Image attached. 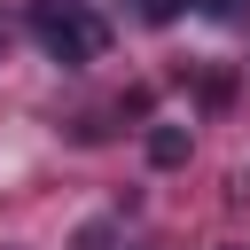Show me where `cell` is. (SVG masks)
<instances>
[{
  "label": "cell",
  "instance_id": "obj_1",
  "mask_svg": "<svg viewBox=\"0 0 250 250\" xmlns=\"http://www.w3.org/2000/svg\"><path fill=\"white\" fill-rule=\"evenodd\" d=\"M31 39L55 55V62H94L109 47V23L94 16V0H31Z\"/></svg>",
  "mask_w": 250,
  "mask_h": 250
},
{
  "label": "cell",
  "instance_id": "obj_2",
  "mask_svg": "<svg viewBox=\"0 0 250 250\" xmlns=\"http://www.w3.org/2000/svg\"><path fill=\"white\" fill-rule=\"evenodd\" d=\"M148 164H156V172L188 164V133H180V125H156V133H148Z\"/></svg>",
  "mask_w": 250,
  "mask_h": 250
},
{
  "label": "cell",
  "instance_id": "obj_3",
  "mask_svg": "<svg viewBox=\"0 0 250 250\" xmlns=\"http://www.w3.org/2000/svg\"><path fill=\"white\" fill-rule=\"evenodd\" d=\"M70 250H109V227H102V219H94V227H78V242H70Z\"/></svg>",
  "mask_w": 250,
  "mask_h": 250
},
{
  "label": "cell",
  "instance_id": "obj_4",
  "mask_svg": "<svg viewBox=\"0 0 250 250\" xmlns=\"http://www.w3.org/2000/svg\"><path fill=\"white\" fill-rule=\"evenodd\" d=\"M141 16H148V23H172V16H180V0H141Z\"/></svg>",
  "mask_w": 250,
  "mask_h": 250
},
{
  "label": "cell",
  "instance_id": "obj_5",
  "mask_svg": "<svg viewBox=\"0 0 250 250\" xmlns=\"http://www.w3.org/2000/svg\"><path fill=\"white\" fill-rule=\"evenodd\" d=\"M203 8H211V16H227V8H234V0H203Z\"/></svg>",
  "mask_w": 250,
  "mask_h": 250
},
{
  "label": "cell",
  "instance_id": "obj_6",
  "mask_svg": "<svg viewBox=\"0 0 250 250\" xmlns=\"http://www.w3.org/2000/svg\"><path fill=\"white\" fill-rule=\"evenodd\" d=\"M227 250H242V242H227Z\"/></svg>",
  "mask_w": 250,
  "mask_h": 250
}]
</instances>
